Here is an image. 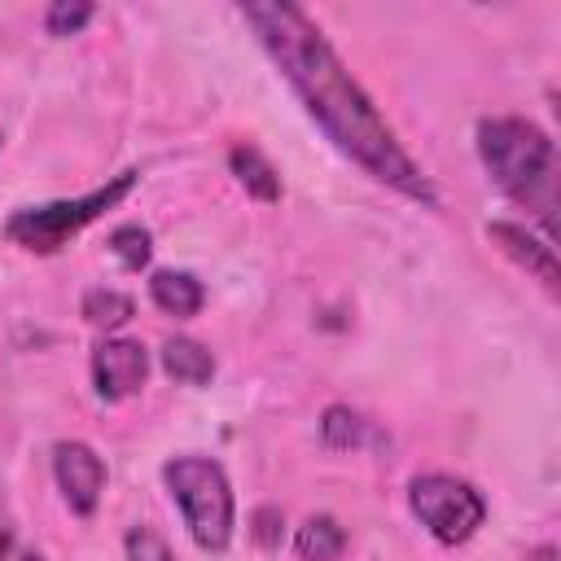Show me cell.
<instances>
[{
    "label": "cell",
    "instance_id": "obj_1",
    "mask_svg": "<svg viewBox=\"0 0 561 561\" xmlns=\"http://www.w3.org/2000/svg\"><path fill=\"white\" fill-rule=\"evenodd\" d=\"M241 18L254 26L259 44L280 66V75L289 79V88L298 92L307 114L320 123V131L346 158H355L373 180L390 184L394 193L434 206V184L425 180V171L408 158V149L394 140L390 123L377 114L368 92L351 79L342 57L329 48L320 26L298 4H289V0H250V4H241Z\"/></svg>",
    "mask_w": 561,
    "mask_h": 561
},
{
    "label": "cell",
    "instance_id": "obj_2",
    "mask_svg": "<svg viewBox=\"0 0 561 561\" xmlns=\"http://www.w3.org/2000/svg\"><path fill=\"white\" fill-rule=\"evenodd\" d=\"M478 153L491 171V180L526 202L543 224H552L557 202V149L543 127L526 118H482L478 123Z\"/></svg>",
    "mask_w": 561,
    "mask_h": 561
},
{
    "label": "cell",
    "instance_id": "obj_3",
    "mask_svg": "<svg viewBox=\"0 0 561 561\" xmlns=\"http://www.w3.org/2000/svg\"><path fill=\"white\" fill-rule=\"evenodd\" d=\"M162 482L180 504L193 543L206 552H224L232 543V522H237L224 465L210 456H175L162 465Z\"/></svg>",
    "mask_w": 561,
    "mask_h": 561
},
{
    "label": "cell",
    "instance_id": "obj_4",
    "mask_svg": "<svg viewBox=\"0 0 561 561\" xmlns=\"http://www.w3.org/2000/svg\"><path fill=\"white\" fill-rule=\"evenodd\" d=\"M136 171H123L114 180H105L101 188L83 193V197H61V202H44V206H22L4 219V241L31 250V254H57L61 245H70L92 219H101L105 210H114L131 188H136Z\"/></svg>",
    "mask_w": 561,
    "mask_h": 561
},
{
    "label": "cell",
    "instance_id": "obj_5",
    "mask_svg": "<svg viewBox=\"0 0 561 561\" xmlns=\"http://www.w3.org/2000/svg\"><path fill=\"white\" fill-rule=\"evenodd\" d=\"M408 504L438 543H465L486 522V500L451 473H421L408 486Z\"/></svg>",
    "mask_w": 561,
    "mask_h": 561
},
{
    "label": "cell",
    "instance_id": "obj_6",
    "mask_svg": "<svg viewBox=\"0 0 561 561\" xmlns=\"http://www.w3.org/2000/svg\"><path fill=\"white\" fill-rule=\"evenodd\" d=\"M53 473H57V486H61L66 504L79 517H92L96 504H101V491H105V460L88 443L61 438L53 447Z\"/></svg>",
    "mask_w": 561,
    "mask_h": 561
},
{
    "label": "cell",
    "instance_id": "obj_7",
    "mask_svg": "<svg viewBox=\"0 0 561 561\" xmlns=\"http://www.w3.org/2000/svg\"><path fill=\"white\" fill-rule=\"evenodd\" d=\"M149 377V351L131 337H105L92 351V386L101 399H127Z\"/></svg>",
    "mask_w": 561,
    "mask_h": 561
},
{
    "label": "cell",
    "instance_id": "obj_8",
    "mask_svg": "<svg viewBox=\"0 0 561 561\" xmlns=\"http://www.w3.org/2000/svg\"><path fill=\"white\" fill-rule=\"evenodd\" d=\"M486 237H491L513 263H522L530 276H539L543 289H557V285H561L557 254H552V245H548L543 237H535V232H526L522 224H508V219H491V224H486Z\"/></svg>",
    "mask_w": 561,
    "mask_h": 561
},
{
    "label": "cell",
    "instance_id": "obj_9",
    "mask_svg": "<svg viewBox=\"0 0 561 561\" xmlns=\"http://www.w3.org/2000/svg\"><path fill=\"white\" fill-rule=\"evenodd\" d=\"M149 298H153V302H158L167 316L188 320V316H197V311H202L206 289H202V280H197L193 272L162 267V272H153V276H149Z\"/></svg>",
    "mask_w": 561,
    "mask_h": 561
},
{
    "label": "cell",
    "instance_id": "obj_10",
    "mask_svg": "<svg viewBox=\"0 0 561 561\" xmlns=\"http://www.w3.org/2000/svg\"><path fill=\"white\" fill-rule=\"evenodd\" d=\"M158 355H162V373L180 386H206L215 377V355L193 337H167Z\"/></svg>",
    "mask_w": 561,
    "mask_h": 561
},
{
    "label": "cell",
    "instance_id": "obj_11",
    "mask_svg": "<svg viewBox=\"0 0 561 561\" xmlns=\"http://www.w3.org/2000/svg\"><path fill=\"white\" fill-rule=\"evenodd\" d=\"M228 167H232V175L241 180V188L250 197H259V202H276L280 197V175H276V167L254 145H232Z\"/></svg>",
    "mask_w": 561,
    "mask_h": 561
},
{
    "label": "cell",
    "instance_id": "obj_12",
    "mask_svg": "<svg viewBox=\"0 0 561 561\" xmlns=\"http://www.w3.org/2000/svg\"><path fill=\"white\" fill-rule=\"evenodd\" d=\"M294 548H298L302 561H337L342 548H346V530L337 526V517L316 513V517H307V522L298 526Z\"/></svg>",
    "mask_w": 561,
    "mask_h": 561
},
{
    "label": "cell",
    "instance_id": "obj_13",
    "mask_svg": "<svg viewBox=\"0 0 561 561\" xmlns=\"http://www.w3.org/2000/svg\"><path fill=\"white\" fill-rule=\"evenodd\" d=\"M83 320L88 324H96V329H118V324H127L131 320V298L127 294H118V289H110V285H96V289H88L83 294Z\"/></svg>",
    "mask_w": 561,
    "mask_h": 561
},
{
    "label": "cell",
    "instance_id": "obj_14",
    "mask_svg": "<svg viewBox=\"0 0 561 561\" xmlns=\"http://www.w3.org/2000/svg\"><path fill=\"white\" fill-rule=\"evenodd\" d=\"M110 250L118 254V263H123L127 272H140V267L149 263V254H153V237H149V228H140V224H123V228L110 232Z\"/></svg>",
    "mask_w": 561,
    "mask_h": 561
},
{
    "label": "cell",
    "instance_id": "obj_15",
    "mask_svg": "<svg viewBox=\"0 0 561 561\" xmlns=\"http://www.w3.org/2000/svg\"><path fill=\"white\" fill-rule=\"evenodd\" d=\"M320 434H324V443L329 447H337V451H346V447H355L359 438H364V421L351 412V408H342V403H333V408H324V421H320Z\"/></svg>",
    "mask_w": 561,
    "mask_h": 561
},
{
    "label": "cell",
    "instance_id": "obj_16",
    "mask_svg": "<svg viewBox=\"0 0 561 561\" xmlns=\"http://www.w3.org/2000/svg\"><path fill=\"white\" fill-rule=\"evenodd\" d=\"M92 4L88 0H57V4H48V13H44V31L48 35H75L79 26H88L92 22Z\"/></svg>",
    "mask_w": 561,
    "mask_h": 561
},
{
    "label": "cell",
    "instance_id": "obj_17",
    "mask_svg": "<svg viewBox=\"0 0 561 561\" xmlns=\"http://www.w3.org/2000/svg\"><path fill=\"white\" fill-rule=\"evenodd\" d=\"M123 552H127V561H175L167 539L153 526H131L123 539Z\"/></svg>",
    "mask_w": 561,
    "mask_h": 561
},
{
    "label": "cell",
    "instance_id": "obj_18",
    "mask_svg": "<svg viewBox=\"0 0 561 561\" xmlns=\"http://www.w3.org/2000/svg\"><path fill=\"white\" fill-rule=\"evenodd\" d=\"M280 526H285V522H280L276 508H259V513H254V539H259L263 548H276V543H280Z\"/></svg>",
    "mask_w": 561,
    "mask_h": 561
},
{
    "label": "cell",
    "instance_id": "obj_19",
    "mask_svg": "<svg viewBox=\"0 0 561 561\" xmlns=\"http://www.w3.org/2000/svg\"><path fill=\"white\" fill-rule=\"evenodd\" d=\"M22 561H44V557H35V552H26V557H22Z\"/></svg>",
    "mask_w": 561,
    "mask_h": 561
}]
</instances>
